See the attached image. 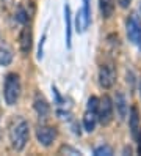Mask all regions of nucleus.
Wrapping results in <instances>:
<instances>
[{
    "mask_svg": "<svg viewBox=\"0 0 141 156\" xmlns=\"http://www.w3.org/2000/svg\"><path fill=\"white\" fill-rule=\"evenodd\" d=\"M64 33H66V48H72V14L69 3L64 5Z\"/></svg>",
    "mask_w": 141,
    "mask_h": 156,
    "instance_id": "nucleus-13",
    "label": "nucleus"
},
{
    "mask_svg": "<svg viewBox=\"0 0 141 156\" xmlns=\"http://www.w3.org/2000/svg\"><path fill=\"white\" fill-rule=\"evenodd\" d=\"M45 38H47V30L44 32L42 38H41V41H39V46H38V60H42V57H44V44H45Z\"/></svg>",
    "mask_w": 141,
    "mask_h": 156,
    "instance_id": "nucleus-18",
    "label": "nucleus"
},
{
    "mask_svg": "<svg viewBox=\"0 0 141 156\" xmlns=\"http://www.w3.org/2000/svg\"><path fill=\"white\" fill-rule=\"evenodd\" d=\"M9 142H11L13 150L16 151H22L30 139V126L28 122L22 117H17L16 120L9 126Z\"/></svg>",
    "mask_w": 141,
    "mask_h": 156,
    "instance_id": "nucleus-1",
    "label": "nucleus"
},
{
    "mask_svg": "<svg viewBox=\"0 0 141 156\" xmlns=\"http://www.w3.org/2000/svg\"><path fill=\"white\" fill-rule=\"evenodd\" d=\"M89 0H83L82 2V8L77 11L75 16V30L77 33H83L86 32V29L91 24V8H89Z\"/></svg>",
    "mask_w": 141,
    "mask_h": 156,
    "instance_id": "nucleus-8",
    "label": "nucleus"
},
{
    "mask_svg": "<svg viewBox=\"0 0 141 156\" xmlns=\"http://www.w3.org/2000/svg\"><path fill=\"white\" fill-rule=\"evenodd\" d=\"M129 117V129H130V136L132 139H136V136L141 129V117H139V112H138V107L136 106H132L130 107V114L127 115Z\"/></svg>",
    "mask_w": 141,
    "mask_h": 156,
    "instance_id": "nucleus-11",
    "label": "nucleus"
},
{
    "mask_svg": "<svg viewBox=\"0 0 141 156\" xmlns=\"http://www.w3.org/2000/svg\"><path fill=\"white\" fill-rule=\"evenodd\" d=\"M60 153H68V154H72V156H79V154H82L80 150L72 148V147H69V145H63L61 148H60Z\"/></svg>",
    "mask_w": 141,
    "mask_h": 156,
    "instance_id": "nucleus-19",
    "label": "nucleus"
},
{
    "mask_svg": "<svg viewBox=\"0 0 141 156\" xmlns=\"http://www.w3.org/2000/svg\"><path fill=\"white\" fill-rule=\"evenodd\" d=\"M19 46H21V52L24 54V55H27V54L32 51V46H33V33H32V29H30L27 24L24 25L21 35H19Z\"/></svg>",
    "mask_w": 141,
    "mask_h": 156,
    "instance_id": "nucleus-12",
    "label": "nucleus"
},
{
    "mask_svg": "<svg viewBox=\"0 0 141 156\" xmlns=\"http://www.w3.org/2000/svg\"><path fill=\"white\" fill-rule=\"evenodd\" d=\"M21 76L17 73H8L5 76V84H3V98L8 106H16V103L21 98Z\"/></svg>",
    "mask_w": 141,
    "mask_h": 156,
    "instance_id": "nucleus-2",
    "label": "nucleus"
},
{
    "mask_svg": "<svg viewBox=\"0 0 141 156\" xmlns=\"http://www.w3.org/2000/svg\"><path fill=\"white\" fill-rule=\"evenodd\" d=\"M97 104H99V98L97 96H89L86 109L83 114V129L86 133H94L97 125Z\"/></svg>",
    "mask_w": 141,
    "mask_h": 156,
    "instance_id": "nucleus-3",
    "label": "nucleus"
},
{
    "mask_svg": "<svg viewBox=\"0 0 141 156\" xmlns=\"http://www.w3.org/2000/svg\"><path fill=\"white\" fill-rule=\"evenodd\" d=\"M126 32L129 41L141 49V19L136 13H130V16L127 17Z\"/></svg>",
    "mask_w": 141,
    "mask_h": 156,
    "instance_id": "nucleus-5",
    "label": "nucleus"
},
{
    "mask_svg": "<svg viewBox=\"0 0 141 156\" xmlns=\"http://www.w3.org/2000/svg\"><path fill=\"white\" fill-rule=\"evenodd\" d=\"M113 118H115V106L110 96H102L99 98V104H97V122L103 126H108Z\"/></svg>",
    "mask_w": 141,
    "mask_h": 156,
    "instance_id": "nucleus-4",
    "label": "nucleus"
},
{
    "mask_svg": "<svg viewBox=\"0 0 141 156\" xmlns=\"http://www.w3.org/2000/svg\"><path fill=\"white\" fill-rule=\"evenodd\" d=\"M113 106L116 107V114L119 117V120L121 122H124L127 115H129V104H127V98L126 95L122 93L121 90L116 91V95H115V103H113Z\"/></svg>",
    "mask_w": 141,
    "mask_h": 156,
    "instance_id": "nucleus-10",
    "label": "nucleus"
},
{
    "mask_svg": "<svg viewBox=\"0 0 141 156\" xmlns=\"http://www.w3.org/2000/svg\"><path fill=\"white\" fill-rule=\"evenodd\" d=\"M33 109H35V112H36V115H38L39 120H45V118L50 115V104L47 103V99L44 98V95H41L39 91L35 95Z\"/></svg>",
    "mask_w": 141,
    "mask_h": 156,
    "instance_id": "nucleus-9",
    "label": "nucleus"
},
{
    "mask_svg": "<svg viewBox=\"0 0 141 156\" xmlns=\"http://www.w3.org/2000/svg\"><path fill=\"white\" fill-rule=\"evenodd\" d=\"M138 88H139V98H141V77H139V82H138Z\"/></svg>",
    "mask_w": 141,
    "mask_h": 156,
    "instance_id": "nucleus-22",
    "label": "nucleus"
},
{
    "mask_svg": "<svg viewBox=\"0 0 141 156\" xmlns=\"http://www.w3.org/2000/svg\"><path fill=\"white\" fill-rule=\"evenodd\" d=\"M35 136H36V140L41 147L44 148H49V147L53 145V142L56 140L58 137V131H56L55 126H50V125H39L35 131Z\"/></svg>",
    "mask_w": 141,
    "mask_h": 156,
    "instance_id": "nucleus-6",
    "label": "nucleus"
},
{
    "mask_svg": "<svg viewBox=\"0 0 141 156\" xmlns=\"http://www.w3.org/2000/svg\"><path fill=\"white\" fill-rule=\"evenodd\" d=\"M14 54L6 43H0V66H8L13 62Z\"/></svg>",
    "mask_w": 141,
    "mask_h": 156,
    "instance_id": "nucleus-15",
    "label": "nucleus"
},
{
    "mask_svg": "<svg viewBox=\"0 0 141 156\" xmlns=\"http://www.w3.org/2000/svg\"><path fill=\"white\" fill-rule=\"evenodd\" d=\"M92 154H96V156H102V154H105V156H111L113 154V150H111V147L108 145H99L94 148Z\"/></svg>",
    "mask_w": 141,
    "mask_h": 156,
    "instance_id": "nucleus-17",
    "label": "nucleus"
},
{
    "mask_svg": "<svg viewBox=\"0 0 141 156\" xmlns=\"http://www.w3.org/2000/svg\"><path fill=\"white\" fill-rule=\"evenodd\" d=\"M99 85L102 88H111L113 85H115L116 82V68L115 65H113L111 62H107V63H102V65L99 66Z\"/></svg>",
    "mask_w": 141,
    "mask_h": 156,
    "instance_id": "nucleus-7",
    "label": "nucleus"
},
{
    "mask_svg": "<svg viewBox=\"0 0 141 156\" xmlns=\"http://www.w3.org/2000/svg\"><path fill=\"white\" fill-rule=\"evenodd\" d=\"M115 0H99V11L102 19H111V16L115 14Z\"/></svg>",
    "mask_w": 141,
    "mask_h": 156,
    "instance_id": "nucleus-14",
    "label": "nucleus"
},
{
    "mask_svg": "<svg viewBox=\"0 0 141 156\" xmlns=\"http://www.w3.org/2000/svg\"><path fill=\"white\" fill-rule=\"evenodd\" d=\"M130 3H132V0H118V5L121 8H124V10H127V8L130 6Z\"/></svg>",
    "mask_w": 141,
    "mask_h": 156,
    "instance_id": "nucleus-20",
    "label": "nucleus"
},
{
    "mask_svg": "<svg viewBox=\"0 0 141 156\" xmlns=\"http://www.w3.org/2000/svg\"><path fill=\"white\" fill-rule=\"evenodd\" d=\"M14 19H16V22L25 25L30 17H28V13H27V10H25L24 6H17V10H16V13H14Z\"/></svg>",
    "mask_w": 141,
    "mask_h": 156,
    "instance_id": "nucleus-16",
    "label": "nucleus"
},
{
    "mask_svg": "<svg viewBox=\"0 0 141 156\" xmlns=\"http://www.w3.org/2000/svg\"><path fill=\"white\" fill-rule=\"evenodd\" d=\"M136 145H138V153L141 154V129H139V133H138V136H136Z\"/></svg>",
    "mask_w": 141,
    "mask_h": 156,
    "instance_id": "nucleus-21",
    "label": "nucleus"
}]
</instances>
